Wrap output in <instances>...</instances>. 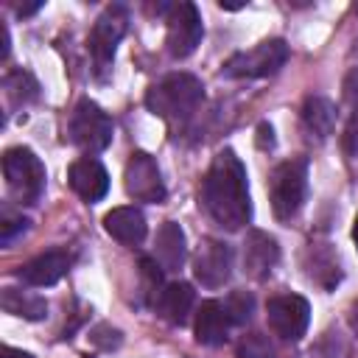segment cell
<instances>
[{"instance_id":"obj_1","label":"cell","mask_w":358,"mask_h":358,"mask_svg":"<svg viewBox=\"0 0 358 358\" xmlns=\"http://www.w3.org/2000/svg\"><path fill=\"white\" fill-rule=\"evenodd\" d=\"M201 201L215 224L224 229H241L252 218V199L246 168L232 148H224L213 157L210 171L201 185Z\"/></svg>"},{"instance_id":"obj_2","label":"cell","mask_w":358,"mask_h":358,"mask_svg":"<svg viewBox=\"0 0 358 358\" xmlns=\"http://www.w3.org/2000/svg\"><path fill=\"white\" fill-rule=\"evenodd\" d=\"M204 98V84L190 73H171L145 92V106L165 120H187Z\"/></svg>"},{"instance_id":"obj_3","label":"cell","mask_w":358,"mask_h":358,"mask_svg":"<svg viewBox=\"0 0 358 358\" xmlns=\"http://www.w3.org/2000/svg\"><path fill=\"white\" fill-rule=\"evenodd\" d=\"M308 196V159L294 157L280 162L268 176V199L271 210L280 221H291Z\"/></svg>"},{"instance_id":"obj_4","label":"cell","mask_w":358,"mask_h":358,"mask_svg":"<svg viewBox=\"0 0 358 358\" xmlns=\"http://www.w3.org/2000/svg\"><path fill=\"white\" fill-rule=\"evenodd\" d=\"M3 176L17 204H36L45 190V165L31 148H8L3 154Z\"/></svg>"},{"instance_id":"obj_5","label":"cell","mask_w":358,"mask_h":358,"mask_svg":"<svg viewBox=\"0 0 358 358\" xmlns=\"http://www.w3.org/2000/svg\"><path fill=\"white\" fill-rule=\"evenodd\" d=\"M67 134L70 140L90 151V154H98L103 148H109L112 143V134H115V126L109 120V115L90 98H81L70 115V123H67Z\"/></svg>"},{"instance_id":"obj_6","label":"cell","mask_w":358,"mask_h":358,"mask_svg":"<svg viewBox=\"0 0 358 358\" xmlns=\"http://www.w3.org/2000/svg\"><path fill=\"white\" fill-rule=\"evenodd\" d=\"M288 62V45L282 39H263L249 50L232 53L224 64V76L229 78H266L274 76Z\"/></svg>"},{"instance_id":"obj_7","label":"cell","mask_w":358,"mask_h":358,"mask_svg":"<svg viewBox=\"0 0 358 358\" xmlns=\"http://www.w3.org/2000/svg\"><path fill=\"white\" fill-rule=\"evenodd\" d=\"M126 28H129V11L120 3L103 8V14L95 20V25L90 31V39H87V48H90V56H92L98 73L109 70V64L115 59V50H117V42L123 39Z\"/></svg>"},{"instance_id":"obj_8","label":"cell","mask_w":358,"mask_h":358,"mask_svg":"<svg viewBox=\"0 0 358 358\" xmlns=\"http://www.w3.org/2000/svg\"><path fill=\"white\" fill-rule=\"evenodd\" d=\"M201 34H204V25H201V14L193 3L182 0V3H173L168 6V34H165V45H168V53L173 59H187L199 42H201Z\"/></svg>"},{"instance_id":"obj_9","label":"cell","mask_w":358,"mask_h":358,"mask_svg":"<svg viewBox=\"0 0 358 358\" xmlns=\"http://www.w3.org/2000/svg\"><path fill=\"white\" fill-rule=\"evenodd\" d=\"M266 319L274 336L285 341H299L310 324V305L299 294H277L266 305Z\"/></svg>"},{"instance_id":"obj_10","label":"cell","mask_w":358,"mask_h":358,"mask_svg":"<svg viewBox=\"0 0 358 358\" xmlns=\"http://www.w3.org/2000/svg\"><path fill=\"white\" fill-rule=\"evenodd\" d=\"M123 182H126V193L134 199V201H148V204H162L168 190H165V182H162V173H159V165L151 154L145 151H134L126 162V173H123Z\"/></svg>"},{"instance_id":"obj_11","label":"cell","mask_w":358,"mask_h":358,"mask_svg":"<svg viewBox=\"0 0 358 358\" xmlns=\"http://www.w3.org/2000/svg\"><path fill=\"white\" fill-rule=\"evenodd\" d=\"M193 274L207 288H221L232 274V249L224 241L207 238L201 241L196 257H193Z\"/></svg>"},{"instance_id":"obj_12","label":"cell","mask_w":358,"mask_h":358,"mask_svg":"<svg viewBox=\"0 0 358 358\" xmlns=\"http://www.w3.org/2000/svg\"><path fill=\"white\" fill-rule=\"evenodd\" d=\"M277 263H280V246L274 235L263 229H252L243 243V271L252 280H266Z\"/></svg>"},{"instance_id":"obj_13","label":"cell","mask_w":358,"mask_h":358,"mask_svg":"<svg viewBox=\"0 0 358 358\" xmlns=\"http://www.w3.org/2000/svg\"><path fill=\"white\" fill-rule=\"evenodd\" d=\"M73 266V255L67 249H50L45 255H36L34 260H28L25 266H20V280L34 285V288H45L59 282Z\"/></svg>"},{"instance_id":"obj_14","label":"cell","mask_w":358,"mask_h":358,"mask_svg":"<svg viewBox=\"0 0 358 358\" xmlns=\"http://www.w3.org/2000/svg\"><path fill=\"white\" fill-rule=\"evenodd\" d=\"M67 179H70V187H73L87 204L101 201V199L106 196V190H109V173H106V168L101 165V159H95V157H81V159H76V162L70 165Z\"/></svg>"},{"instance_id":"obj_15","label":"cell","mask_w":358,"mask_h":358,"mask_svg":"<svg viewBox=\"0 0 358 358\" xmlns=\"http://www.w3.org/2000/svg\"><path fill=\"white\" fill-rule=\"evenodd\" d=\"M302 266H305L308 280H313L324 291H333L338 285V280H341L338 255L327 243H310L305 249V255H302Z\"/></svg>"},{"instance_id":"obj_16","label":"cell","mask_w":358,"mask_h":358,"mask_svg":"<svg viewBox=\"0 0 358 358\" xmlns=\"http://www.w3.org/2000/svg\"><path fill=\"white\" fill-rule=\"evenodd\" d=\"M154 257L162 266V271H179L187 257V238L185 229L176 221H165L154 241Z\"/></svg>"},{"instance_id":"obj_17","label":"cell","mask_w":358,"mask_h":358,"mask_svg":"<svg viewBox=\"0 0 358 358\" xmlns=\"http://www.w3.org/2000/svg\"><path fill=\"white\" fill-rule=\"evenodd\" d=\"M229 316L224 310V302L218 299H207L201 302L199 313H196V341L204 347H218L227 341L229 333Z\"/></svg>"},{"instance_id":"obj_18","label":"cell","mask_w":358,"mask_h":358,"mask_svg":"<svg viewBox=\"0 0 358 358\" xmlns=\"http://www.w3.org/2000/svg\"><path fill=\"white\" fill-rule=\"evenodd\" d=\"M103 227H106V232H109L115 241H120V243H126V246L143 243V238H145V232H148L145 215H143L137 207H115L112 213L103 215Z\"/></svg>"},{"instance_id":"obj_19","label":"cell","mask_w":358,"mask_h":358,"mask_svg":"<svg viewBox=\"0 0 358 358\" xmlns=\"http://www.w3.org/2000/svg\"><path fill=\"white\" fill-rule=\"evenodd\" d=\"M193 302H196V294L190 288V282H168L157 299V308H159V316L171 324H185L190 310H193Z\"/></svg>"},{"instance_id":"obj_20","label":"cell","mask_w":358,"mask_h":358,"mask_svg":"<svg viewBox=\"0 0 358 358\" xmlns=\"http://www.w3.org/2000/svg\"><path fill=\"white\" fill-rule=\"evenodd\" d=\"M302 126L310 137L327 140L336 129V103L324 95H310L302 103Z\"/></svg>"},{"instance_id":"obj_21","label":"cell","mask_w":358,"mask_h":358,"mask_svg":"<svg viewBox=\"0 0 358 358\" xmlns=\"http://www.w3.org/2000/svg\"><path fill=\"white\" fill-rule=\"evenodd\" d=\"M0 305L6 313H14V316H22L28 322H39L48 316V302L36 294H22L17 288H3L0 294Z\"/></svg>"},{"instance_id":"obj_22","label":"cell","mask_w":358,"mask_h":358,"mask_svg":"<svg viewBox=\"0 0 358 358\" xmlns=\"http://www.w3.org/2000/svg\"><path fill=\"white\" fill-rule=\"evenodd\" d=\"M3 87H6V98H8V103L14 109L39 98V84H36V78L28 70H11L3 78Z\"/></svg>"},{"instance_id":"obj_23","label":"cell","mask_w":358,"mask_h":358,"mask_svg":"<svg viewBox=\"0 0 358 358\" xmlns=\"http://www.w3.org/2000/svg\"><path fill=\"white\" fill-rule=\"evenodd\" d=\"M224 310H227V316H229L232 324H246L252 319V313H255V296L249 291H241L238 288V291H232L224 299Z\"/></svg>"},{"instance_id":"obj_24","label":"cell","mask_w":358,"mask_h":358,"mask_svg":"<svg viewBox=\"0 0 358 358\" xmlns=\"http://www.w3.org/2000/svg\"><path fill=\"white\" fill-rule=\"evenodd\" d=\"M238 358H274V344L268 341V336L263 333H246L238 347H235Z\"/></svg>"},{"instance_id":"obj_25","label":"cell","mask_w":358,"mask_h":358,"mask_svg":"<svg viewBox=\"0 0 358 358\" xmlns=\"http://www.w3.org/2000/svg\"><path fill=\"white\" fill-rule=\"evenodd\" d=\"M90 341L98 347V350H117L120 341H123V333L117 327H109V324H98L92 333H90Z\"/></svg>"},{"instance_id":"obj_26","label":"cell","mask_w":358,"mask_h":358,"mask_svg":"<svg viewBox=\"0 0 358 358\" xmlns=\"http://www.w3.org/2000/svg\"><path fill=\"white\" fill-rule=\"evenodd\" d=\"M28 224H31V221H28L25 215H11V213H6V215H3V224H0V241L8 246L17 235H22V232L28 229Z\"/></svg>"},{"instance_id":"obj_27","label":"cell","mask_w":358,"mask_h":358,"mask_svg":"<svg viewBox=\"0 0 358 358\" xmlns=\"http://www.w3.org/2000/svg\"><path fill=\"white\" fill-rule=\"evenodd\" d=\"M266 140H268V145L274 148V129H271L268 123H260V126H257V143H260V148H266Z\"/></svg>"},{"instance_id":"obj_28","label":"cell","mask_w":358,"mask_h":358,"mask_svg":"<svg viewBox=\"0 0 358 358\" xmlns=\"http://www.w3.org/2000/svg\"><path fill=\"white\" fill-rule=\"evenodd\" d=\"M0 358H31V355L22 352V350H17V347H3L0 350Z\"/></svg>"},{"instance_id":"obj_29","label":"cell","mask_w":358,"mask_h":358,"mask_svg":"<svg viewBox=\"0 0 358 358\" xmlns=\"http://www.w3.org/2000/svg\"><path fill=\"white\" fill-rule=\"evenodd\" d=\"M39 8H42V3H31V6H20V8H17V14H20V17H28V14L39 11Z\"/></svg>"},{"instance_id":"obj_30","label":"cell","mask_w":358,"mask_h":358,"mask_svg":"<svg viewBox=\"0 0 358 358\" xmlns=\"http://www.w3.org/2000/svg\"><path fill=\"white\" fill-rule=\"evenodd\" d=\"M350 324H352V330H355V336H358V302H355L352 310H350Z\"/></svg>"},{"instance_id":"obj_31","label":"cell","mask_w":358,"mask_h":358,"mask_svg":"<svg viewBox=\"0 0 358 358\" xmlns=\"http://www.w3.org/2000/svg\"><path fill=\"white\" fill-rule=\"evenodd\" d=\"M352 241H355V246H358V215H355V224H352Z\"/></svg>"}]
</instances>
